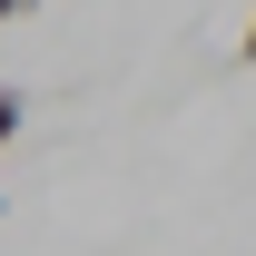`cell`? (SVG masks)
Segmentation results:
<instances>
[{"mask_svg":"<svg viewBox=\"0 0 256 256\" xmlns=\"http://www.w3.org/2000/svg\"><path fill=\"white\" fill-rule=\"evenodd\" d=\"M20 138V89H0V148Z\"/></svg>","mask_w":256,"mask_h":256,"instance_id":"6da1fadb","label":"cell"},{"mask_svg":"<svg viewBox=\"0 0 256 256\" xmlns=\"http://www.w3.org/2000/svg\"><path fill=\"white\" fill-rule=\"evenodd\" d=\"M0 20H40V0H0Z\"/></svg>","mask_w":256,"mask_h":256,"instance_id":"7a4b0ae2","label":"cell"},{"mask_svg":"<svg viewBox=\"0 0 256 256\" xmlns=\"http://www.w3.org/2000/svg\"><path fill=\"white\" fill-rule=\"evenodd\" d=\"M236 60H256V20H246V30H236Z\"/></svg>","mask_w":256,"mask_h":256,"instance_id":"3957f363","label":"cell"},{"mask_svg":"<svg viewBox=\"0 0 256 256\" xmlns=\"http://www.w3.org/2000/svg\"><path fill=\"white\" fill-rule=\"evenodd\" d=\"M0 207H10V197H0Z\"/></svg>","mask_w":256,"mask_h":256,"instance_id":"277c9868","label":"cell"}]
</instances>
